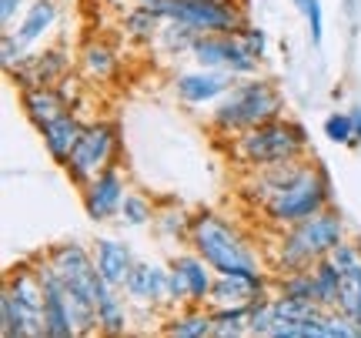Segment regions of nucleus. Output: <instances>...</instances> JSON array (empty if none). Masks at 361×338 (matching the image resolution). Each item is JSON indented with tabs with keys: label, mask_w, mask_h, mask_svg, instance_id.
I'll return each instance as SVG.
<instances>
[{
	"label": "nucleus",
	"mask_w": 361,
	"mask_h": 338,
	"mask_svg": "<svg viewBox=\"0 0 361 338\" xmlns=\"http://www.w3.org/2000/svg\"><path fill=\"white\" fill-rule=\"evenodd\" d=\"M51 268L64 285L67 312H71L78 335H90L97 325V288H101V274H97L94 258L78 241H67L51 251Z\"/></svg>",
	"instance_id": "f257e3e1"
},
{
	"label": "nucleus",
	"mask_w": 361,
	"mask_h": 338,
	"mask_svg": "<svg viewBox=\"0 0 361 338\" xmlns=\"http://www.w3.org/2000/svg\"><path fill=\"white\" fill-rule=\"evenodd\" d=\"M191 245L194 255L204 261L211 272L228 274V278H251L261 282L258 258L251 255V248L241 241V234L231 224H224L218 215H197L191 222Z\"/></svg>",
	"instance_id": "f03ea898"
},
{
	"label": "nucleus",
	"mask_w": 361,
	"mask_h": 338,
	"mask_svg": "<svg viewBox=\"0 0 361 338\" xmlns=\"http://www.w3.org/2000/svg\"><path fill=\"white\" fill-rule=\"evenodd\" d=\"M328 195L331 191H328V178H324L322 168H314V164H295L291 178L261 208L268 215V222L281 224V228H295V224L322 215L328 208Z\"/></svg>",
	"instance_id": "7ed1b4c3"
},
{
	"label": "nucleus",
	"mask_w": 361,
	"mask_h": 338,
	"mask_svg": "<svg viewBox=\"0 0 361 338\" xmlns=\"http://www.w3.org/2000/svg\"><path fill=\"white\" fill-rule=\"evenodd\" d=\"M338 245H345L341 218H338L335 211L324 208L322 215H314L308 222L288 228V234H284V241H281V258H278V265H281L284 274L311 272L308 265L328 258Z\"/></svg>",
	"instance_id": "20e7f679"
},
{
	"label": "nucleus",
	"mask_w": 361,
	"mask_h": 338,
	"mask_svg": "<svg viewBox=\"0 0 361 338\" xmlns=\"http://www.w3.org/2000/svg\"><path fill=\"white\" fill-rule=\"evenodd\" d=\"M281 107V94L274 91L268 80H245V84H234L231 91L221 97V104L214 107V124L221 131L245 134V131L278 121Z\"/></svg>",
	"instance_id": "39448f33"
},
{
	"label": "nucleus",
	"mask_w": 361,
	"mask_h": 338,
	"mask_svg": "<svg viewBox=\"0 0 361 338\" xmlns=\"http://www.w3.org/2000/svg\"><path fill=\"white\" fill-rule=\"evenodd\" d=\"M305 131L291 124V121H271L261 124L255 131H245L234 141V155L241 157L245 164L258 171L281 168V164H295L301 151H305Z\"/></svg>",
	"instance_id": "423d86ee"
},
{
	"label": "nucleus",
	"mask_w": 361,
	"mask_h": 338,
	"mask_svg": "<svg viewBox=\"0 0 361 338\" xmlns=\"http://www.w3.org/2000/svg\"><path fill=\"white\" fill-rule=\"evenodd\" d=\"M154 13H161L171 24H180L194 30L197 37L201 34H224V37H234L245 30V17L234 7L231 0H157Z\"/></svg>",
	"instance_id": "0eeeda50"
},
{
	"label": "nucleus",
	"mask_w": 361,
	"mask_h": 338,
	"mask_svg": "<svg viewBox=\"0 0 361 338\" xmlns=\"http://www.w3.org/2000/svg\"><path fill=\"white\" fill-rule=\"evenodd\" d=\"M111 151H114V128H111V124L101 121V124L84 128V138H80V144L74 147V155L67 161L71 178L87 188L101 171L111 168V164H107V161H111Z\"/></svg>",
	"instance_id": "6e6552de"
},
{
	"label": "nucleus",
	"mask_w": 361,
	"mask_h": 338,
	"mask_svg": "<svg viewBox=\"0 0 361 338\" xmlns=\"http://www.w3.org/2000/svg\"><path fill=\"white\" fill-rule=\"evenodd\" d=\"M40 288H44V338H78V328L71 322V312H67V295L61 278L54 274L51 261L37 268Z\"/></svg>",
	"instance_id": "1a4fd4ad"
},
{
	"label": "nucleus",
	"mask_w": 361,
	"mask_h": 338,
	"mask_svg": "<svg viewBox=\"0 0 361 338\" xmlns=\"http://www.w3.org/2000/svg\"><path fill=\"white\" fill-rule=\"evenodd\" d=\"M124 178H121V171L117 168H107L101 171L94 181L84 188V205H87V215L94 222H107V218H114L121 205H124Z\"/></svg>",
	"instance_id": "9d476101"
},
{
	"label": "nucleus",
	"mask_w": 361,
	"mask_h": 338,
	"mask_svg": "<svg viewBox=\"0 0 361 338\" xmlns=\"http://www.w3.org/2000/svg\"><path fill=\"white\" fill-rule=\"evenodd\" d=\"M94 265H97V274H101L104 285L124 288L137 261L130 258L128 245H121L114 238H101V241H97V251H94Z\"/></svg>",
	"instance_id": "9b49d317"
},
{
	"label": "nucleus",
	"mask_w": 361,
	"mask_h": 338,
	"mask_svg": "<svg viewBox=\"0 0 361 338\" xmlns=\"http://www.w3.org/2000/svg\"><path fill=\"white\" fill-rule=\"evenodd\" d=\"M231 87L234 78L228 71H194V74H180L178 78V94L188 104H204V101L224 97Z\"/></svg>",
	"instance_id": "f8f14e48"
},
{
	"label": "nucleus",
	"mask_w": 361,
	"mask_h": 338,
	"mask_svg": "<svg viewBox=\"0 0 361 338\" xmlns=\"http://www.w3.org/2000/svg\"><path fill=\"white\" fill-rule=\"evenodd\" d=\"M128 295L137 301H168V272L161 268V265H147V261H137L134 265V272L128 278Z\"/></svg>",
	"instance_id": "ddd939ff"
},
{
	"label": "nucleus",
	"mask_w": 361,
	"mask_h": 338,
	"mask_svg": "<svg viewBox=\"0 0 361 338\" xmlns=\"http://www.w3.org/2000/svg\"><path fill=\"white\" fill-rule=\"evenodd\" d=\"M44 134V144H47V151H51L57 161H71V155H74V147L80 144V138H84V128H80V121L71 111H64V114L57 117V121H51L47 128L40 131Z\"/></svg>",
	"instance_id": "4468645a"
},
{
	"label": "nucleus",
	"mask_w": 361,
	"mask_h": 338,
	"mask_svg": "<svg viewBox=\"0 0 361 338\" xmlns=\"http://www.w3.org/2000/svg\"><path fill=\"white\" fill-rule=\"evenodd\" d=\"M211 298L221 301V308H241V305H255V301H261V282L218 274V278H214V288H211Z\"/></svg>",
	"instance_id": "2eb2a0df"
},
{
	"label": "nucleus",
	"mask_w": 361,
	"mask_h": 338,
	"mask_svg": "<svg viewBox=\"0 0 361 338\" xmlns=\"http://www.w3.org/2000/svg\"><path fill=\"white\" fill-rule=\"evenodd\" d=\"M97 328L107 338H121L128 332V312H124V301L117 298V288L104 285L97 288Z\"/></svg>",
	"instance_id": "dca6fc26"
},
{
	"label": "nucleus",
	"mask_w": 361,
	"mask_h": 338,
	"mask_svg": "<svg viewBox=\"0 0 361 338\" xmlns=\"http://www.w3.org/2000/svg\"><path fill=\"white\" fill-rule=\"evenodd\" d=\"M311 282H314V305L322 312H338V298H341V272L328 258L311 265Z\"/></svg>",
	"instance_id": "f3484780"
},
{
	"label": "nucleus",
	"mask_w": 361,
	"mask_h": 338,
	"mask_svg": "<svg viewBox=\"0 0 361 338\" xmlns=\"http://www.w3.org/2000/svg\"><path fill=\"white\" fill-rule=\"evenodd\" d=\"M24 111H27V117L44 131L51 121H57V117L64 114L67 107H64V97L57 91H51V87H34V91H24Z\"/></svg>",
	"instance_id": "a211bd4d"
},
{
	"label": "nucleus",
	"mask_w": 361,
	"mask_h": 338,
	"mask_svg": "<svg viewBox=\"0 0 361 338\" xmlns=\"http://www.w3.org/2000/svg\"><path fill=\"white\" fill-rule=\"evenodd\" d=\"M54 20H57V7H54V0H34V4H30V11L24 13V20H20V27H17V34H13V37L20 40V47H27V44H34L37 37H44V34L51 30Z\"/></svg>",
	"instance_id": "6ab92c4d"
},
{
	"label": "nucleus",
	"mask_w": 361,
	"mask_h": 338,
	"mask_svg": "<svg viewBox=\"0 0 361 338\" xmlns=\"http://www.w3.org/2000/svg\"><path fill=\"white\" fill-rule=\"evenodd\" d=\"M174 265L180 268L184 282H188V295H191V301H194V305H204V301L211 298V288H214V282H211V268H207L197 255L178 258Z\"/></svg>",
	"instance_id": "aec40b11"
},
{
	"label": "nucleus",
	"mask_w": 361,
	"mask_h": 338,
	"mask_svg": "<svg viewBox=\"0 0 361 338\" xmlns=\"http://www.w3.org/2000/svg\"><path fill=\"white\" fill-rule=\"evenodd\" d=\"M228 44H231V37H224V34H201V37L194 40L191 54L201 67L218 71V67L228 64Z\"/></svg>",
	"instance_id": "412c9836"
},
{
	"label": "nucleus",
	"mask_w": 361,
	"mask_h": 338,
	"mask_svg": "<svg viewBox=\"0 0 361 338\" xmlns=\"http://www.w3.org/2000/svg\"><path fill=\"white\" fill-rule=\"evenodd\" d=\"M338 312L348 322L361 325V261L355 268L341 274V298H338Z\"/></svg>",
	"instance_id": "4be33fe9"
},
{
	"label": "nucleus",
	"mask_w": 361,
	"mask_h": 338,
	"mask_svg": "<svg viewBox=\"0 0 361 338\" xmlns=\"http://www.w3.org/2000/svg\"><path fill=\"white\" fill-rule=\"evenodd\" d=\"M247 312H251V305H241V308H221V312H214L211 315V322H214L211 338H241L247 332Z\"/></svg>",
	"instance_id": "5701e85b"
},
{
	"label": "nucleus",
	"mask_w": 361,
	"mask_h": 338,
	"mask_svg": "<svg viewBox=\"0 0 361 338\" xmlns=\"http://www.w3.org/2000/svg\"><path fill=\"white\" fill-rule=\"evenodd\" d=\"M161 20H164V17L154 13L151 7H137V11H130L128 17H124V30H128V37H134V40H151L157 30H164Z\"/></svg>",
	"instance_id": "b1692460"
},
{
	"label": "nucleus",
	"mask_w": 361,
	"mask_h": 338,
	"mask_svg": "<svg viewBox=\"0 0 361 338\" xmlns=\"http://www.w3.org/2000/svg\"><path fill=\"white\" fill-rule=\"evenodd\" d=\"M214 322L207 312H188L171 325V338H211Z\"/></svg>",
	"instance_id": "393cba45"
},
{
	"label": "nucleus",
	"mask_w": 361,
	"mask_h": 338,
	"mask_svg": "<svg viewBox=\"0 0 361 338\" xmlns=\"http://www.w3.org/2000/svg\"><path fill=\"white\" fill-rule=\"evenodd\" d=\"M278 325V312H274V301H255L251 305V312H247V335L255 338H271Z\"/></svg>",
	"instance_id": "a878e982"
},
{
	"label": "nucleus",
	"mask_w": 361,
	"mask_h": 338,
	"mask_svg": "<svg viewBox=\"0 0 361 338\" xmlns=\"http://www.w3.org/2000/svg\"><path fill=\"white\" fill-rule=\"evenodd\" d=\"M278 298H291V301H314V282L311 272H295L281 278V295Z\"/></svg>",
	"instance_id": "bb28decb"
},
{
	"label": "nucleus",
	"mask_w": 361,
	"mask_h": 338,
	"mask_svg": "<svg viewBox=\"0 0 361 338\" xmlns=\"http://www.w3.org/2000/svg\"><path fill=\"white\" fill-rule=\"evenodd\" d=\"M84 67H87V74L107 78V74L114 71V54L107 51L104 44H87V47H84Z\"/></svg>",
	"instance_id": "cd10ccee"
},
{
	"label": "nucleus",
	"mask_w": 361,
	"mask_h": 338,
	"mask_svg": "<svg viewBox=\"0 0 361 338\" xmlns=\"http://www.w3.org/2000/svg\"><path fill=\"white\" fill-rule=\"evenodd\" d=\"M258 67V57H251V54L245 51V44L238 37H231V44H228V64H224V71L228 74H251Z\"/></svg>",
	"instance_id": "c85d7f7f"
},
{
	"label": "nucleus",
	"mask_w": 361,
	"mask_h": 338,
	"mask_svg": "<svg viewBox=\"0 0 361 338\" xmlns=\"http://www.w3.org/2000/svg\"><path fill=\"white\" fill-rule=\"evenodd\" d=\"M324 134H328V141H335V144H355V117L351 114H328Z\"/></svg>",
	"instance_id": "c756f323"
},
{
	"label": "nucleus",
	"mask_w": 361,
	"mask_h": 338,
	"mask_svg": "<svg viewBox=\"0 0 361 338\" xmlns=\"http://www.w3.org/2000/svg\"><path fill=\"white\" fill-rule=\"evenodd\" d=\"M121 211H124V222H128V224H144L147 218H151V205H147L144 198H137V195L124 198Z\"/></svg>",
	"instance_id": "7c9ffc66"
},
{
	"label": "nucleus",
	"mask_w": 361,
	"mask_h": 338,
	"mask_svg": "<svg viewBox=\"0 0 361 338\" xmlns=\"http://www.w3.org/2000/svg\"><path fill=\"white\" fill-rule=\"evenodd\" d=\"M324 328H328V338H358V325L348 322L341 312L328 315V318H324Z\"/></svg>",
	"instance_id": "2f4dec72"
},
{
	"label": "nucleus",
	"mask_w": 361,
	"mask_h": 338,
	"mask_svg": "<svg viewBox=\"0 0 361 338\" xmlns=\"http://www.w3.org/2000/svg\"><path fill=\"white\" fill-rule=\"evenodd\" d=\"M298 7L305 11V17H308V24H311V40L318 44L324 34V17H322V4L318 0H298Z\"/></svg>",
	"instance_id": "473e14b6"
},
{
	"label": "nucleus",
	"mask_w": 361,
	"mask_h": 338,
	"mask_svg": "<svg viewBox=\"0 0 361 338\" xmlns=\"http://www.w3.org/2000/svg\"><path fill=\"white\" fill-rule=\"evenodd\" d=\"M168 301H191V295H188V282H184V274H180L178 265L168 272Z\"/></svg>",
	"instance_id": "72a5a7b5"
},
{
	"label": "nucleus",
	"mask_w": 361,
	"mask_h": 338,
	"mask_svg": "<svg viewBox=\"0 0 361 338\" xmlns=\"http://www.w3.org/2000/svg\"><path fill=\"white\" fill-rule=\"evenodd\" d=\"M234 37L245 44V51L251 54V57H261V54H264V34H261L258 27H245V30L234 34Z\"/></svg>",
	"instance_id": "f704fd0d"
},
{
	"label": "nucleus",
	"mask_w": 361,
	"mask_h": 338,
	"mask_svg": "<svg viewBox=\"0 0 361 338\" xmlns=\"http://www.w3.org/2000/svg\"><path fill=\"white\" fill-rule=\"evenodd\" d=\"M20 7H24V0H0V20H4V24H11L13 13L20 11Z\"/></svg>",
	"instance_id": "c9c22d12"
},
{
	"label": "nucleus",
	"mask_w": 361,
	"mask_h": 338,
	"mask_svg": "<svg viewBox=\"0 0 361 338\" xmlns=\"http://www.w3.org/2000/svg\"><path fill=\"white\" fill-rule=\"evenodd\" d=\"M351 117H355V144H361V107Z\"/></svg>",
	"instance_id": "e433bc0d"
},
{
	"label": "nucleus",
	"mask_w": 361,
	"mask_h": 338,
	"mask_svg": "<svg viewBox=\"0 0 361 338\" xmlns=\"http://www.w3.org/2000/svg\"><path fill=\"white\" fill-rule=\"evenodd\" d=\"M358 338H361V325H358Z\"/></svg>",
	"instance_id": "4c0bfd02"
}]
</instances>
